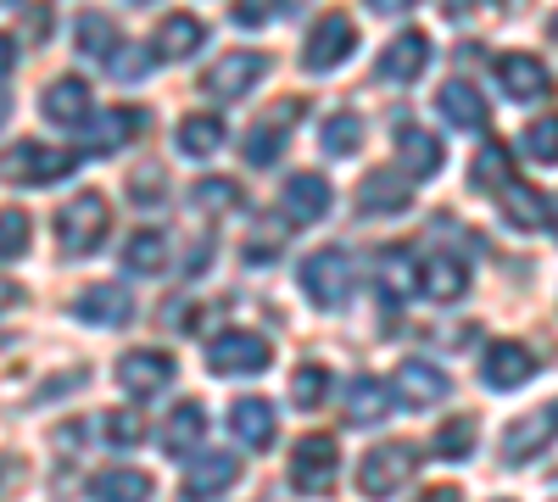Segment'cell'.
<instances>
[{
  "instance_id": "6da1fadb",
  "label": "cell",
  "mask_w": 558,
  "mask_h": 502,
  "mask_svg": "<svg viewBox=\"0 0 558 502\" xmlns=\"http://www.w3.org/2000/svg\"><path fill=\"white\" fill-rule=\"evenodd\" d=\"M302 296L313 307H341L352 296V257L341 246H324L302 262Z\"/></svg>"
},
{
  "instance_id": "7a4b0ae2",
  "label": "cell",
  "mask_w": 558,
  "mask_h": 502,
  "mask_svg": "<svg viewBox=\"0 0 558 502\" xmlns=\"http://www.w3.org/2000/svg\"><path fill=\"white\" fill-rule=\"evenodd\" d=\"M558 441V402H542L536 414H520V419H508L502 430V464H531L542 458V452Z\"/></svg>"
},
{
  "instance_id": "3957f363",
  "label": "cell",
  "mask_w": 558,
  "mask_h": 502,
  "mask_svg": "<svg viewBox=\"0 0 558 502\" xmlns=\"http://www.w3.org/2000/svg\"><path fill=\"white\" fill-rule=\"evenodd\" d=\"M73 151H57V146H39V140H17L7 157H0V173L12 185H51V179H68L73 173Z\"/></svg>"
},
{
  "instance_id": "277c9868",
  "label": "cell",
  "mask_w": 558,
  "mask_h": 502,
  "mask_svg": "<svg viewBox=\"0 0 558 502\" xmlns=\"http://www.w3.org/2000/svg\"><path fill=\"white\" fill-rule=\"evenodd\" d=\"M107 223H112V212H107V201L89 191V196H73L62 212H57V241L78 257V252H96L101 241H107Z\"/></svg>"
},
{
  "instance_id": "5b68a950",
  "label": "cell",
  "mask_w": 558,
  "mask_h": 502,
  "mask_svg": "<svg viewBox=\"0 0 558 502\" xmlns=\"http://www.w3.org/2000/svg\"><path fill=\"white\" fill-rule=\"evenodd\" d=\"M291 486L307 491V497H324L336 486V436H302L291 446Z\"/></svg>"
},
{
  "instance_id": "8992f818",
  "label": "cell",
  "mask_w": 558,
  "mask_h": 502,
  "mask_svg": "<svg viewBox=\"0 0 558 502\" xmlns=\"http://www.w3.org/2000/svg\"><path fill=\"white\" fill-rule=\"evenodd\" d=\"M413 464H418V452H413L408 441H386V446H375V452L357 464V491H363V497H391V491L413 475Z\"/></svg>"
},
{
  "instance_id": "52a82bcc",
  "label": "cell",
  "mask_w": 558,
  "mask_h": 502,
  "mask_svg": "<svg viewBox=\"0 0 558 502\" xmlns=\"http://www.w3.org/2000/svg\"><path fill=\"white\" fill-rule=\"evenodd\" d=\"M268 341L252 335V330H223L218 341H207V369L213 375H257L268 363Z\"/></svg>"
},
{
  "instance_id": "ba28073f",
  "label": "cell",
  "mask_w": 558,
  "mask_h": 502,
  "mask_svg": "<svg viewBox=\"0 0 558 502\" xmlns=\"http://www.w3.org/2000/svg\"><path fill=\"white\" fill-rule=\"evenodd\" d=\"M352 45H357L352 17L330 12V17H318V23H313V34H307V45H302V57H307L313 73H330V68H341V62L352 57Z\"/></svg>"
},
{
  "instance_id": "9c48e42d",
  "label": "cell",
  "mask_w": 558,
  "mask_h": 502,
  "mask_svg": "<svg viewBox=\"0 0 558 502\" xmlns=\"http://www.w3.org/2000/svg\"><path fill=\"white\" fill-rule=\"evenodd\" d=\"M146 128V118H140L134 107H107V112H96L84 123V151L89 157H112V151H123L134 134Z\"/></svg>"
},
{
  "instance_id": "30bf717a",
  "label": "cell",
  "mask_w": 558,
  "mask_h": 502,
  "mask_svg": "<svg viewBox=\"0 0 558 502\" xmlns=\"http://www.w3.org/2000/svg\"><path fill=\"white\" fill-rule=\"evenodd\" d=\"M263 73H268V57H257V51H229L223 62L207 68V96H218V101H241Z\"/></svg>"
},
{
  "instance_id": "8fae6325",
  "label": "cell",
  "mask_w": 558,
  "mask_h": 502,
  "mask_svg": "<svg viewBox=\"0 0 558 502\" xmlns=\"http://www.w3.org/2000/svg\"><path fill=\"white\" fill-rule=\"evenodd\" d=\"M481 380L492 385V391H520L531 375H536V357H531V346H520V341H492L486 346V357H481Z\"/></svg>"
},
{
  "instance_id": "7c38bea8",
  "label": "cell",
  "mask_w": 558,
  "mask_h": 502,
  "mask_svg": "<svg viewBox=\"0 0 558 502\" xmlns=\"http://www.w3.org/2000/svg\"><path fill=\"white\" fill-rule=\"evenodd\" d=\"M296 123H302V101H279L274 118L252 123V134H246V162H252V168H268L279 151H286V134H291Z\"/></svg>"
},
{
  "instance_id": "4fadbf2b",
  "label": "cell",
  "mask_w": 558,
  "mask_h": 502,
  "mask_svg": "<svg viewBox=\"0 0 558 502\" xmlns=\"http://www.w3.org/2000/svg\"><path fill=\"white\" fill-rule=\"evenodd\" d=\"M279 212H286L291 223H318L324 212H330V179H318V173H291L286 191H279Z\"/></svg>"
},
{
  "instance_id": "5bb4252c",
  "label": "cell",
  "mask_w": 558,
  "mask_h": 502,
  "mask_svg": "<svg viewBox=\"0 0 558 502\" xmlns=\"http://www.w3.org/2000/svg\"><path fill=\"white\" fill-rule=\"evenodd\" d=\"M39 112L51 118L57 128H84L89 118H96V101H89V84L84 78H57L51 89H45Z\"/></svg>"
},
{
  "instance_id": "9a60e30c",
  "label": "cell",
  "mask_w": 558,
  "mask_h": 502,
  "mask_svg": "<svg viewBox=\"0 0 558 502\" xmlns=\"http://www.w3.org/2000/svg\"><path fill=\"white\" fill-rule=\"evenodd\" d=\"M118 380H123V391H129L134 402H146V396H157V391L173 380V357H168V352H129V357L118 363Z\"/></svg>"
},
{
  "instance_id": "2e32d148",
  "label": "cell",
  "mask_w": 558,
  "mask_h": 502,
  "mask_svg": "<svg viewBox=\"0 0 558 502\" xmlns=\"http://www.w3.org/2000/svg\"><path fill=\"white\" fill-rule=\"evenodd\" d=\"M497 84H502L514 101H542V96H553V78H547V68H542L536 57H525V51H508V57H497Z\"/></svg>"
},
{
  "instance_id": "e0dca14e",
  "label": "cell",
  "mask_w": 558,
  "mask_h": 502,
  "mask_svg": "<svg viewBox=\"0 0 558 502\" xmlns=\"http://www.w3.org/2000/svg\"><path fill=\"white\" fill-rule=\"evenodd\" d=\"M73 313L84 318V325H96V330H118V325H129V318H134V296L123 285H89L73 302Z\"/></svg>"
},
{
  "instance_id": "ac0fdd59",
  "label": "cell",
  "mask_w": 558,
  "mask_h": 502,
  "mask_svg": "<svg viewBox=\"0 0 558 502\" xmlns=\"http://www.w3.org/2000/svg\"><path fill=\"white\" fill-rule=\"evenodd\" d=\"M441 396H447V375L436 363H402L391 380V402H402V407H436Z\"/></svg>"
},
{
  "instance_id": "d6986e66",
  "label": "cell",
  "mask_w": 558,
  "mask_h": 502,
  "mask_svg": "<svg viewBox=\"0 0 558 502\" xmlns=\"http://www.w3.org/2000/svg\"><path fill=\"white\" fill-rule=\"evenodd\" d=\"M425 62H430V39L418 34V28H408V34H397L386 51H380V78H391V84H413L418 73H425Z\"/></svg>"
},
{
  "instance_id": "ffe728a7",
  "label": "cell",
  "mask_w": 558,
  "mask_h": 502,
  "mask_svg": "<svg viewBox=\"0 0 558 502\" xmlns=\"http://www.w3.org/2000/svg\"><path fill=\"white\" fill-rule=\"evenodd\" d=\"M402 207H408V179L397 168H375L357 185V212H368V218H386V212H402Z\"/></svg>"
},
{
  "instance_id": "44dd1931",
  "label": "cell",
  "mask_w": 558,
  "mask_h": 502,
  "mask_svg": "<svg viewBox=\"0 0 558 502\" xmlns=\"http://www.w3.org/2000/svg\"><path fill=\"white\" fill-rule=\"evenodd\" d=\"M229 430H235L246 446L268 452V446H274V436H279V419H274V407H268L263 396H241L235 407H229Z\"/></svg>"
},
{
  "instance_id": "7402d4cb",
  "label": "cell",
  "mask_w": 558,
  "mask_h": 502,
  "mask_svg": "<svg viewBox=\"0 0 558 502\" xmlns=\"http://www.w3.org/2000/svg\"><path fill=\"white\" fill-rule=\"evenodd\" d=\"M436 112H441V118H447L452 128H463V134L486 128V101H481V89H475V84H463V78L441 84V96H436Z\"/></svg>"
},
{
  "instance_id": "603a6c76",
  "label": "cell",
  "mask_w": 558,
  "mask_h": 502,
  "mask_svg": "<svg viewBox=\"0 0 558 502\" xmlns=\"http://www.w3.org/2000/svg\"><path fill=\"white\" fill-rule=\"evenodd\" d=\"M241 464L229 458V452H202L196 464H184V491L191 497H223L229 486H235Z\"/></svg>"
},
{
  "instance_id": "cb8c5ba5",
  "label": "cell",
  "mask_w": 558,
  "mask_h": 502,
  "mask_svg": "<svg viewBox=\"0 0 558 502\" xmlns=\"http://www.w3.org/2000/svg\"><path fill=\"white\" fill-rule=\"evenodd\" d=\"M397 162L408 179H430L441 173V140L425 128H397Z\"/></svg>"
},
{
  "instance_id": "d4e9b609",
  "label": "cell",
  "mask_w": 558,
  "mask_h": 502,
  "mask_svg": "<svg viewBox=\"0 0 558 502\" xmlns=\"http://www.w3.org/2000/svg\"><path fill=\"white\" fill-rule=\"evenodd\" d=\"M89 497L96 502H151V475L146 469H101V475H89Z\"/></svg>"
},
{
  "instance_id": "484cf974",
  "label": "cell",
  "mask_w": 558,
  "mask_h": 502,
  "mask_svg": "<svg viewBox=\"0 0 558 502\" xmlns=\"http://www.w3.org/2000/svg\"><path fill=\"white\" fill-rule=\"evenodd\" d=\"M391 414V385L375 380V375H357L352 391H347V419L352 425H380Z\"/></svg>"
},
{
  "instance_id": "4316f807",
  "label": "cell",
  "mask_w": 558,
  "mask_h": 502,
  "mask_svg": "<svg viewBox=\"0 0 558 502\" xmlns=\"http://www.w3.org/2000/svg\"><path fill=\"white\" fill-rule=\"evenodd\" d=\"M418 291H425L430 302H458L463 291H470V273H463V262L458 257H430L425 268H418Z\"/></svg>"
},
{
  "instance_id": "83f0119b",
  "label": "cell",
  "mask_w": 558,
  "mask_h": 502,
  "mask_svg": "<svg viewBox=\"0 0 558 502\" xmlns=\"http://www.w3.org/2000/svg\"><path fill=\"white\" fill-rule=\"evenodd\" d=\"M173 146H179L184 157H213V151H223V118H213V112H191V118H179Z\"/></svg>"
},
{
  "instance_id": "f1b7e54d",
  "label": "cell",
  "mask_w": 558,
  "mask_h": 502,
  "mask_svg": "<svg viewBox=\"0 0 558 502\" xmlns=\"http://www.w3.org/2000/svg\"><path fill=\"white\" fill-rule=\"evenodd\" d=\"M497 207H502V218L514 223V230H542V223H547V201H542V191L520 185V179H508V185L497 191Z\"/></svg>"
},
{
  "instance_id": "f546056e",
  "label": "cell",
  "mask_w": 558,
  "mask_h": 502,
  "mask_svg": "<svg viewBox=\"0 0 558 502\" xmlns=\"http://www.w3.org/2000/svg\"><path fill=\"white\" fill-rule=\"evenodd\" d=\"M202 39H207L202 17L179 12V17H168V23H162V34H157V57H162V62H184L191 51H202Z\"/></svg>"
},
{
  "instance_id": "4dcf8cb0",
  "label": "cell",
  "mask_w": 558,
  "mask_h": 502,
  "mask_svg": "<svg viewBox=\"0 0 558 502\" xmlns=\"http://www.w3.org/2000/svg\"><path fill=\"white\" fill-rule=\"evenodd\" d=\"M207 430V414H202V402H179L173 414H168V430H162V446L168 452H191Z\"/></svg>"
},
{
  "instance_id": "1f68e13d",
  "label": "cell",
  "mask_w": 558,
  "mask_h": 502,
  "mask_svg": "<svg viewBox=\"0 0 558 502\" xmlns=\"http://www.w3.org/2000/svg\"><path fill=\"white\" fill-rule=\"evenodd\" d=\"M123 268H129V273H162V268H168V235H157V230L129 235V246H123Z\"/></svg>"
},
{
  "instance_id": "d6a6232c",
  "label": "cell",
  "mask_w": 558,
  "mask_h": 502,
  "mask_svg": "<svg viewBox=\"0 0 558 502\" xmlns=\"http://www.w3.org/2000/svg\"><path fill=\"white\" fill-rule=\"evenodd\" d=\"M78 51H84L89 62H112V51H118V28H112V17L84 12V23H78Z\"/></svg>"
},
{
  "instance_id": "836d02e7",
  "label": "cell",
  "mask_w": 558,
  "mask_h": 502,
  "mask_svg": "<svg viewBox=\"0 0 558 502\" xmlns=\"http://www.w3.org/2000/svg\"><path fill=\"white\" fill-rule=\"evenodd\" d=\"M508 179H514V162H508V146H481V157H475V191H502Z\"/></svg>"
},
{
  "instance_id": "e575fe53",
  "label": "cell",
  "mask_w": 558,
  "mask_h": 502,
  "mask_svg": "<svg viewBox=\"0 0 558 502\" xmlns=\"http://www.w3.org/2000/svg\"><path fill=\"white\" fill-rule=\"evenodd\" d=\"M357 146H363V118L357 112H336L324 123V151L330 157H357Z\"/></svg>"
},
{
  "instance_id": "d590c367",
  "label": "cell",
  "mask_w": 558,
  "mask_h": 502,
  "mask_svg": "<svg viewBox=\"0 0 558 502\" xmlns=\"http://www.w3.org/2000/svg\"><path fill=\"white\" fill-rule=\"evenodd\" d=\"M525 157L531 162H558V112H542L525 123Z\"/></svg>"
},
{
  "instance_id": "8d00e7d4",
  "label": "cell",
  "mask_w": 558,
  "mask_h": 502,
  "mask_svg": "<svg viewBox=\"0 0 558 502\" xmlns=\"http://www.w3.org/2000/svg\"><path fill=\"white\" fill-rule=\"evenodd\" d=\"M28 212H17V207H7L0 212V262H17L23 252H28Z\"/></svg>"
},
{
  "instance_id": "74e56055",
  "label": "cell",
  "mask_w": 558,
  "mask_h": 502,
  "mask_svg": "<svg viewBox=\"0 0 558 502\" xmlns=\"http://www.w3.org/2000/svg\"><path fill=\"white\" fill-rule=\"evenodd\" d=\"M436 452H441V458H470V452H475V419H447L441 430H436Z\"/></svg>"
},
{
  "instance_id": "f35d334b",
  "label": "cell",
  "mask_w": 558,
  "mask_h": 502,
  "mask_svg": "<svg viewBox=\"0 0 558 502\" xmlns=\"http://www.w3.org/2000/svg\"><path fill=\"white\" fill-rule=\"evenodd\" d=\"M324 391H330V375H324L318 363H302V369L291 375V402L302 407V414H307V407H318V402H324Z\"/></svg>"
},
{
  "instance_id": "ab89813d",
  "label": "cell",
  "mask_w": 558,
  "mask_h": 502,
  "mask_svg": "<svg viewBox=\"0 0 558 502\" xmlns=\"http://www.w3.org/2000/svg\"><path fill=\"white\" fill-rule=\"evenodd\" d=\"M380 280H386V291H391V296H408V291L418 285L413 257H408V252H386V257H380Z\"/></svg>"
},
{
  "instance_id": "60d3db41",
  "label": "cell",
  "mask_w": 558,
  "mask_h": 502,
  "mask_svg": "<svg viewBox=\"0 0 558 502\" xmlns=\"http://www.w3.org/2000/svg\"><path fill=\"white\" fill-rule=\"evenodd\" d=\"M196 201L202 207H235L241 201V185H235V179H202V185H196Z\"/></svg>"
},
{
  "instance_id": "b9f144b4",
  "label": "cell",
  "mask_w": 558,
  "mask_h": 502,
  "mask_svg": "<svg viewBox=\"0 0 558 502\" xmlns=\"http://www.w3.org/2000/svg\"><path fill=\"white\" fill-rule=\"evenodd\" d=\"M101 430H107L112 446H140V436H146L134 414H101Z\"/></svg>"
},
{
  "instance_id": "7bdbcfd3",
  "label": "cell",
  "mask_w": 558,
  "mask_h": 502,
  "mask_svg": "<svg viewBox=\"0 0 558 502\" xmlns=\"http://www.w3.org/2000/svg\"><path fill=\"white\" fill-rule=\"evenodd\" d=\"M279 7H286V0H235V23L241 28H263V23L279 17Z\"/></svg>"
},
{
  "instance_id": "ee69618b",
  "label": "cell",
  "mask_w": 558,
  "mask_h": 502,
  "mask_svg": "<svg viewBox=\"0 0 558 502\" xmlns=\"http://www.w3.org/2000/svg\"><path fill=\"white\" fill-rule=\"evenodd\" d=\"M129 191H134L140 207H157V201H162V173H157V168H140V173L129 179Z\"/></svg>"
},
{
  "instance_id": "f6af8a7d",
  "label": "cell",
  "mask_w": 558,
  "mask_h": 502,
  "mask_svg": "<svg viewBox=\"0 0 558 502\" xmlns=\"http://www.w3.org/2000/svg\"><path fill=\"white\" fill-rule=\"evenodd\" d=\"M413 7H418V0H368V12H380V17H402Z\"/></svg>"
},
{
  "instance_id": "bcb514c9",
  "label": "cell",
  "mask_w": 558,
  "mask_h": 502,
  "mask_svg": "<svg viewBox=\"0 0 558 502\" xmlns=\"http://www.w3.org/2000/svg\"><path fill=\"white\" fill-rule=\"evenodd\" d=\"M28 39H51V12H45V7L28 12Z\"/></svg>"
},
{
  "instance_id": "7dc6e473",
  "label": "cell",
  "mask_w": 558,
  "mask_h": 502,
  "mask_svg": "<svg viewBox=\"0 0 558 502\" xmlns=\"http://www.w3.org/2000/svg\"><path fill=\"white\" fill-rule=\"evenodd\" d=\"M418 502H463V491H458V486H430Z\"/></svg>"
},
{
  "instance_id": "c3c4849f",
  "label": "cell",
  "mask_w": 558,
  "mask_h": 502,
  "mask_svg": "<svg viewBox=\"0 0 558 502\" xmlns=\"http://www.w3.org/2000/svg\"><path fill=\"white\" fill-rule=\"evenodd\" d=\"M12 57H17V51H12V39H0V73H12Z\"/></svg>"
},
{
  "instance_id": "681fc988",
  "label": "cell",
  "mask_w": 558,
  "mask_h": 502,
  "mask_svg": "<svg viewBox=\"0 0 558 502\" xmlns=\"http://www.w3.org/2000/svg\"><path fill=\"white\" fill-rule=\"evenodd\" d=\"M17 302V285H7V280H0V307H12Z\"/></svg>"
},
{
  "instance_id": "f907efd6",
  "label": "cell",
  "mask_w": 558,
  "mask_h": 502,
  "mask_svg": "<svg viewBox=\"0 0 558 502\" xmlns=\"http://www.w3.org/2000/svg\"><path fill=\"white\" fill-rule=\"evenodd\" d=\"M547 223H553V235H558V196H553V212H547Z\"/></svg>"
},
{
  "instance_id": "816d5d0a",
  "label": "cell",
  "mask_w": 558,
  "mask_h": 502,
  "mask_svg": "<svg viewBox=\"0 0 558 502\" xmlns=\"http://www.w3.org/2000/svg\"><path fill=\"white\" fill-rule=\"evenodd\" d=\"M7 118H12V101H7V96H0V123H7Z\"/></svg>"
},
{
  "instance_id": "f5cc1de1",
  "label": "cell",
  "mask_w": 558,
  "mask_h": 502,
  "mask_svg": "<svg viewBox=\"0 0 558 502\" xmlns=\"http://www.w3.org/2000/svg\"><path fill=\"white\" fill-rule=\"evenodd\" d=\"M553 34H558V17H553Z\"/></svg>"
},
{
  "instance_id": "db71d44e",
  "label": "cell",
  "mask_w": 558,
  "mask_h": 502,
  "mask_svg": "<svg viewBox=\"0 0 558 502\" xmlns=\"http://www.w3.org/2000/svg\"><path fill=\"white\" fill-rule=\"evenodd\" d=\"M0 7H12V0H0Z\"/></svg>"
},
{
  "instance_id": "11a10c76",
  "label": "cell",
  "mask_w": 558,
  "mask_h": 502,
  "mask_svg": "<svg viewBox=\"0 0 558 502\" xmlns=\"http://www.w3.org/2000/svg\"><path fill=\"white\" fill-rule=\"evenodd\" d=\"M134 7H140V0H134Z\"/></svg>"
}]
</instances>
